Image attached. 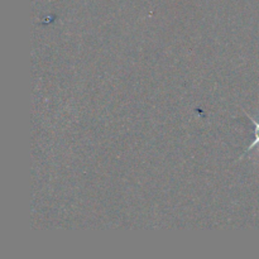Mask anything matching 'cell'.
<instances>
[{
	"mask_svg": "<svg viewBox=\"0 0 259 259\" xmlns=\"http://www.w3.org/2000/svg\"><path fill=\"white\" fill-rule=\"evenodd\" d=\"M247 115H248V114H247ZM248 118H249V120L252 121V123L254 124V126H255V128H254V141L250 143V146L248 147L247 151L244 152V154H247L248 152H250L253 148H255V147L259 146V121L255 120V119H253L250 115H248Z\"/></svg>",
	"mask_w": 259,
	"mask_h": 259,
	"instance_id": "6da1fadb",
	"label": "cell"
}]
</instances>
